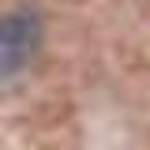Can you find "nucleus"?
<instances>
[{
  "mask_svg": "<svg viewBox=\"0 0 150 150\" xmlns=\"http://www.w3.org/2000/svg\"><path fill=\"white\" fill-rule=\"evenodd\" d=\"M38 41H41V23L34 11H15L0 19V79L23 71L38 53Z\"/></svg>",
  "mask_w": 150,
  "mask_h": 150,
  "instance_id": "1",
  "label": "nucleus"
}]
</instances>
